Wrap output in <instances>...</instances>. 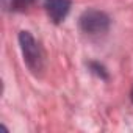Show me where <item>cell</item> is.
<instances>
[{
  "label": "cell",
  "mask_w": 133,
  "mask_h": 133,
  "mask_svg": "<svg viewBox=\"0 0 133 133\" xmlns=\"http://www.w3.org/2000/svg\"><path fill=\"white\" fill-rule=\"evenodd\" d=\"M44 6L50 21L55 24H61L69 14L71 0H45Z\"/></svg>",
  "instance_id": "3957f363"
},
{
  "label": "cell",
  "mask_w": 133,
  "mask_h": 133,
  "mask_svg": "<svg viewBox=\"0 0 133 133\" xmlns=\"http://www.w3.org/2000/svg\"><path fill=\"white\" fill-rule=\"evenodd\" d=\"M19 44L22 49L24 61L27 63L28 69L35 74L41 72L44 68V55L39 47V44L35 41V38L28 31H21L19 35Z\"/></svg>",
  "instance_id": "6da1fadb"
},
{
  "label": "cell",
  "mask_w": 133,
  "mask_h": 133,
  "mask_svg": "<svg viewBox=\"0 0 133 133\" xmlns=\"http://www.w3.org/2000/svg\"><path fill=\"white\" fill-rule=\"evenodd\" d=\"M131 102H133V89H131Z\"/></svg>",
  "instance_id": "5b68a950"
},
{
  "label": "cell",
  "mask_w": 133,
  "mask_h": 133,
  "mask_svg": "<svg viewBox=\"0 0 133 133\" xmlns=\"http://www.w3.org/2000/svg\"><path fill=\"white\" fill-rule=\"evenodd\" d=\"M35 3V0H11V8L14 11H25Z\"/></svg>",
  "instance_id": "277c9868"
},
{
  "label": "cell",
  "mask_w": 133,
  "mask_h": 133,
  "mask_svg": "<svg viewBox=\"0 0 133 133\" xmlns=\"http://www.w3.org/2000/svg\"><path fill=\"white\" fill-rule=\"evenodd\" d=\"M108 27H110V19L102 11L89 10V11H85L80 17V28L83 33L89 36L102 35L108 30Z\"/></svg>",
  "instance_id": "7a4b0ae2"
}]
</instances>
